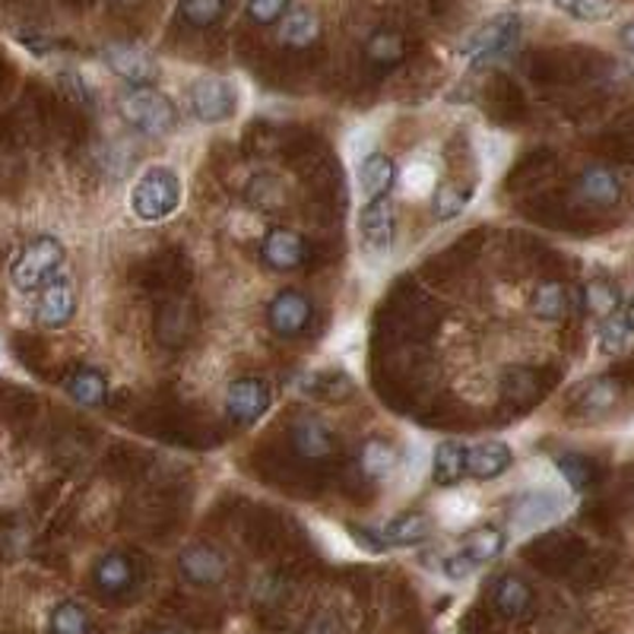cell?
Returning <instances> with one entry per match:
<instances>
[{"mask_svg":"<svg viewBox=\"0 0 634 634\" xmlns=\"http://www.w3.org/2000/svg\"><path fill=\"white\" fill-rule=\"evenodd\" d=\"M182 204V182L172 169L150 165L130 187V210L143 222L169 219Z\"/></svg>","mask_w":634,"mask_h":634,"instance_id":"cell-1","label":"cell"},{"mask_svg":"<svg viewBox=\"0 0 634 634\" xmlns=\"http://www.w3.org/2000/svg\"><path fill=\"white\" fill-rule=\"evenodd\" d=\"M64 264V244L55 235H35L32 242L20 247L13 267H10V279L20 292H38L51 276L61 273Z\"/></svg>","mask_w":634,"mask_h":634,"instance_id":"cell-2","label":"cell"},{"mask_svg":"<svg viewBox=\"0 0 634 634\" xmlns=\"http://www.w3.org/2000/svg\"><path fill=\"white\" fill-rule=\"evenodd\" d=\"M118 105H122L124 122L130 124V127H137V130L147 134V137H165V134L175 127V122H178L172 99L162 95V92L150 90V87L124 92Z\"/></svg>","mask_w":634,"mask_h":634,"instance_id":"cell-3","label":"cell"},{"mask_svg":"<svg viewBox=\"0 0 634 634\" xmlns=\"http://www.w3.org/2000/svg\"><path fill=\"white\" fill-rule=\"evenodd\" d=\"M520 38V16L514 13H502V16H492L485 26L473 32L463 45H460V55L470 64H488L505 58L517 45Z\"/></svg>","mask_w":634,"mask_h":634,"instance_id":"cell-4","label":"cell"},{"mask_svg":"<svg viewBox=\"0 0 634 634\" xmlns=\"http://www.w3.org/2000/svg\"><path fill=\"white\" fill-rule=\"evenodd\" d=\"M568 508V498L558 492V488H527L523 495L514 498L511 508V527L514 533H530V530H540L545 523L558 520Z\"/></svg>","mask_w":634,"mask_h":634,"instance_id":"cell-5","label":"cell"},{"mask_svg":"<svg viewBox=\"0 0 634 634\" xmlns=\"http://www.w3.org/2000/svg\"><path fill=\"white\" fill-rule=\"evenodd\" d=\"M239 108V95L222 77H200L191 87V112L204 124L229 122Z\"/></svg>","mask_w":634,"mask_h":634,"instance_id":"cell-6","label":"cell"},{"mask_svg":"<svg viewBox=\"0 0 634 634\" xmlns=\"http://www.w3.org/2000/svg\"><path fill=\"white\" fill-rule=\"evenodd\" d=\"M77 314V289L70 283L67 273L51 276L42 289H38V299H35V318L42 327H51V331H61L73 321Z\"/></svg>","mask_w":634,"mask_h":634,"instance_id":"cell-7","label":"cell"},{"mask_svg":"<svg viewBox=\"0 0 634 634\" xmlns=\"http://www.w3.org/2000/svg\"><path fill=\"white\" fill-rule=\"evenodd\" d=\"M359 232L368 254H384L391 251L393 232H396V212L388 197L368 200L359 212Z\"/></svg>","mask_w":634,"mask_h":634,"instance_id":"cell-8","label":"cell"},{"mask_svg":"<svg viewBox=\"0 0 634 634\" xmlns=\"http://www.w3.org/2000/svg\"><path fill=\"white\" fill-rule=\"evenodd\" d=\"M267 410H270V388L261 378H242L226 391V413L235 423H257Z\"/></svg>","mask_w":634,"mask_h":634,"instance_id":"cell-9","label":"cell"},{"mask_svg":"<svg viewBox=\"0 0 634 634\" xmlns=\"http://www.w3.org/2000/svg\"><path fill=\"white\" fill-rule=\"evenodd\" d=\"M431 533V520L425 514H400L388 523H381L378 530H362V540H378V549H391V545H416L428 540Z\"/></svg>","mask_w":634,"mask_h":634,"instance_id":"cell-10","label":"cell"},{"mask_svg":"<svg viewBox=\"0 0 634 634\" xmlns=\"http://www.w3.org/2000/svg\"><path fill=\"white\" fill-rule=\"evenodd\" d=\"M105 64H108L122 80L134 83V90H140V87H147V83L155 80V61H152L140 45H127V42L108 45V48H105Z\"/></svg>","mask_w":634,"mask_h":634,"instance_id":"cell-11","label":"cell"},{"mask_svg":"<svg viewBox=\"0 0 634 634\" xmlns=\"http://www.w3.org/2000/svg\"><path fill=\"white\" fill-rule=\"evenodd\" d=\"M178 568L182 574L191 580V584H197V587H216L226 572H229V565H226V558L212 549V545H187L182 552V558H178Z\"/></svg>","mask_w":634,"mask_h":634,"instance_id":"cell-12","label":"cell"},{"mask_svg":"<svg viewBox=\"0 0 634 634\" xmlns=\"http://www.w3.org/2000/svg\"><path fill=\"white\" fill-rule=\"evenodd\" d=\"M311 321V302L302 292H279L270 304V327L279 336H296L302 333Z\"/></svg>","mask_w":634,"mask_h":634,"instance_id":"cell-13","label":"cell"},{"mask_svg":"<svg viewBox=\"0 0 634 634\" xmlns=\"http://www.w3.org/2000/svg\"><path fill=\"white\" fill-rule=\"evenodd\" d=\"M514 466V453L505 441H483L466 451V473L476 480H498Z\"/></svg>","mask_w":634,"mask_h":634,"instance_id":"cell-14","label":"cell"},{"mask_svg":"<svg viewBox=\"0 0 634 634\" xmlns=\"http://www.w3.org/2000/svg\"><path fill=\"white\" fill-rule=\"evenodd\" d=\"M304 257V242L292 229H273L264 239V261L273 270H296Z\"/></svg>","mask_w":634,"mask_h":634,"instance_id":"cell-15","label":"cell"},{"mask_svg":"<svg viewBox=\"0 0 634 634\" xmlns=\"http://www.w3.org/2000/svg\"><path fill=\"white\" fill-rule=\"evenodd\" d=\"M492 603H495V609H498L505 619H523V615L530 612V606H533V590H530V584H527L523 577L505 574V577H498V584H495Z\"/></svg>","mask_w":634,"mask_h":634,"instance_id":"cell-16","label":"cell"},{"mask_svg":"<svg viewBox=\"0 0 634 634\" xmlns=\"http://www.w3.org/2000/svg\"><path fill=\"white\" fill-rule=\"evenodd\" d=\"M577 194H580V200L584 204H593V207H612L619 197H622V184L619 178L603 169V165H593V169H587L584 175H580V182H577Z\"/></svg>","mask_w":634,"mask_h":634,"instance_id":"cell-17","label":"cell"},{"mask_svg":"<svg viewBox=\"0 0 634 634\" xmlns=\"http://www.w3.org/2000/svg\"><path fill=\"white\" fill-rule=\"evenodd\" d=\"M292 441H296V451L308 460H324L333 453V431L314 416H304L296 423Z\"/></svg>","mask_w":634,"mask_h":634,"instance_id":"cell-18","label":"cell"},{"mask_svg":"<svg viewBox=\"0 0 634 634\" xmlns=\"http://www.w3.org/2000/svg\"><path fill=\"white\" fill-rule=\"evenodd\" d=\"M393 175H396V169H393V162L388 155L371 152L368 159H362V162H359V191H362L365 204H368V200H378V197H388Z\"/></svg>","mask_w":634,"mask_h":634,"instance_id":"cell-19","label":"cell"},{"mask_svg":"<svg viewBox=\"0 0 634 634\" xmlns=\"http://www.w3.org/2000/svg\"><path fill=\"white\" fill-rule=\"evenodd\" d=\"M431 476L438 485H457L466 476V448L460 441H445L431 453Z\"/></svg>","mask_w":634,"mask_h":634,"instance_id":"cell-20","label":"cell"},{"mask_svg":"<svg viewBox=\"0 0 634 634\" xmlns=\"http://www.w3.org/2000/svg\"><path fill=\"white\" fill-rule=\"evenodd\" d=\"M92 580L105 597H118L134 584V568L124 555H105V558H99Z\"/></svg>","mask_w":634,"mask_h":634,"instance_id":"cell-21","label":"cell"},{"mask_svg":"<svg viewBox=\"0 0 634 634\" xmlns=\"http://www.w3.org/2000/svg\"><path fill=\"white\" fill-rule=\"evenodd\" d=\"M318 35H321V23L308 10H292L279 23V42L289 48H308L311 42H318Z\"/></svg>","mask_w":634,"mask_h":634,"instance_id":"cell-22","label":"cell"},{"mask_svg":"<svg viewBox=\"0 0 634 634\" xmlns=\"http://www.w3.org/2000/svg\"><path fill=\"white\" fill-rule=\"evenodd\" d=\"M48 634H92V619L87 606L64 600L48 615Z\"/></svg>","mask_w":634,"mask_h":634,"instance_id":"cell-23","label":"cell"},{"mask_svg":"<svg viewBox=\"0 0 634 634\" xmlns=\"http://www.w3.org/2000/svg\"><path fill=\"white\" fill-rule=\"evenodd\" d=\"M67 393H70V400H77L80 406H102V403H105V393H108V384H105V378H102L95 368H80V371L67 381Z\"/></svg>","mask_w":634,"mask_h":634,"instance_id":"cell-24","label":"cell"},{"mask_svg":"<svg viewBox=\"0 0 634 634\" xmlns=\"http://www.w3.org/2000/svg\"><path fill=\"white\" fill-rule=\"evenodd\" d=\"M502 549H505V533H502V530H495V527H485V530L470 533L460 552H463V555H466L476 568H480V565H485V562L498 558V555H502Z\"/></svg>","mask_w":634,"mask_h":634,"instance_id":"cell-25","label":"cell"},{"mask_svg":"<svg viewBox=\"0 0 634 634\" xmlns=\"http://www.w3.org/2000/svg\"><path fill=\"white\" fill-rule=\"evenodd\" d=\"M393 466H396V451H393L388 441L371 438L362 448L365 476H371V480H388L393 473Z\"/></svg>","mask_w":634,"mask_h":634,"instance_id":"cell-26","label":"cell"},{"mask_svg":"<svg viewBox=\"0 0 634 634\" xmlns=\"http://www.w3.org/2000/svg\"><path fill=\"white\" fill-rule=\"evenodd\" d=\"M555 7L580 23H603L615 13V0H555Z\"/></svg>","mask_w":634,"mask_h":634,"instance_id":"cell-27","label":"cell"},{"mask_svg":"<svg viewBox=\"0 0 634 634\" xmlns=\"http://www.w3.org/2000/svg\"><path fill=\"white\" fill-rule=\"evenodd\" d=\"M403 194L406 197H423L428 191H435L438 187V175H435V165L431 162H425V159H413L406 169H403Z\"/></svg>","mask_w":634,"mask_h":634,"instance_id":"cell-28","label":"cell"},{"mask_svg":"<svg viewBox=\"0 0 634 634\" xmlns=\"http://www.w3.org/2000/svg\"><path fill=\"white\" fill-rule=\"evenodd\" d=\"M565 308H568V292H565L562 283H543V286L533 292V311H537L540 318H545V321L562 318Z\"/></svg>","mask_w":634,"mask_h":634,"instance_id":"cell-29","label":"cell"},{"mask_svg":"<svg viewBox=\"0 0 634 634\" xmlns=\"http://www.w3.org/2000/svg\"><path fill=\"white\" fill-rule=\"evenodd\" d=\"M615 400H619V384L612 378H597L593 384H587V391L580 396V406L587 413H606L615 406Z\"/></svg>","mask_w":634,"mask_h":634,"instance_id":"cell-30","label":"cell"},{"mask_svg":"<svg viewBox=\"0 0 634 634\" xmlns=\"http://www.w3.org/2000/svg\"><path fill=\"white\" fill-rule=\"evenodd\" d=\"M222 13H226V0H184L182 3V16L197 30L219 23Z\"/></svg>","mask_w":634,"mask_h":634,"instance_id":"cell-31","label":"cell"},{"mask_svg":"<svg viewBox=\"0 0 634 634\" xmlns=\"http://www.w3.org/2000/svg\"><path fill=\"white\" fill-rule=\"evenodd\" d=\"M368 58L378 64H396L403 58V38L396 32H374L365 45Z\"/></svg>","mask_w":634,"mask_h":634,"instance_id":"cell-32","label":"cell"},{"mask_svg":"<svg viewBox=\"0 0 634 634\" xmlns=\"http://www.w3.org/2000/svg\"><path fill=\"white\" fill-rule=\"evenodd\" d=\"M584 302H587V311L600 318H612V311L619 308V289L612 283H590L584 289Z\"/></svg>","mask_w":634,"mask_h":634,"instance_id":"cell-33","label":"cell"},{"mask_svg":"<svg viewBox=\"0 0 634 634\" xmlns=\"http://www.w3.org/2000/svg\"><path fill=\"white\" fill-rule=\"evenodd\" d=\"M466 210V194L457 184H441L435 187V219L448 222L453 216Z\"/></svg>","mask_w":634,"mask_h":634,"instance_id":"cell-34","label":"cell"},{"mask_svg":"<svg viewBox=\"0 0 634 634\" xmlns=\"http://www.w3.org/2000/svg\"><path fill=\"white\" fill-rule=\"evenodd\" d=\"M308 393L314 396H327V400H339V396H349L353 393V381L336 374V371H327V374H311L308 378Z\"/></svg>","mask_w":634,"mask_h":634,"instance_id":"cell-35","label":"cell"},{"mask_svg":"<svg viewBox=\"0 0 634 634\" xmlns=\"http://www.w3.org/2000/svg\"><path fill=\"white\" fill-rule=\"evenodd\" d=\"M558 473H562V480L572 485L574 492H584L587 483H590V463L584 457H577V453H565L558 460Z\"/></svg>","mask_w":634,"mask_h":634,"instance_id":"cell-36","label":"cell"},{"mask_svg":"<svg viewBox=\"0 0 634 634\" xmlns=\"http://www.w3.org/2000/svg\"><path fill=\"white\" fill-rule=\"evenodd\" d=\"M473 517H476V505H473L470 498H463V495H453V498L441 502V520H445L448 527H463V523H470Z\"/></svg>","mask_w":634,"mask_h":634,"instance_id":"cell-37","label":"cell"},{"mask_svg":"<svg viewBox=\"0 0 634 634\" xmlns=\"http://www.w3.org/2000/svg\"><path fill=\"white\" fill-rule=\"evenodd\" d=\"M629 327H625V321L622 318H606V324L600 327V349L603 353H622L625 349V343H629Z\"/></svg>","mask_w":634,"mask_h":634,"instance_id":"cell-38","label":"cell"},{"mask_svg":"<svg viewBox=\"0 0 634 634\" xmlns=\"http://www.w3.org/2000/svg\"><path fill=\"white\" fill-rule=\"evenodd\" d=\"M289 0H247V16L261 26H270L276 20H283Z\"/></svg>","mask_w":634,"mask_h":634,"instance_id":"cell-39","label":"cell"},{"mask_svg":"<svg viewBox=\"0 0 634 634\" xmlns=\"http://www.w3.org/2000/svg\"><path fill=\"white\" fill-rule=\"evenodd\" d=\"M473 572H476V565H473L463 552H457L451 558H445V574H448L451 580H463V577H470Z\"/></svg>","mask_w":634,"mask_h":634,"instance_id":"cell-40","label":"cell"},{"mask_svg":"<svg viewBox=\"0 0 634 634\" xmlns=\"http://www.w3.org/2000/svg\"><path fill=\"white\" fill-rule=\"evenodd\" d=\"M304 634H343V625H339V619H336V615H331V612H321V615H314V619L308 622Z\"/></svg>","mask_w":634,"mask_h":634,"instance_id":"cell-41","label":"cell"},{"mask_svg":"<svg viewBox=\"0 0 634 634\" xmlns=\"http://www.w3.org/2000/svg\"><path fill=\"white\" fill-rule=\"evenodd\" d=\"M622 45H625V48L634 55V23H629V26L622 30Z\"/></svg>","mask_w":634,"mask_h":634,"instance_id":"cell-42","label":"cell"},{"mask_svg":"<svg viewBox=\"0 0 634 634\" xmlns=\"http://www.w3.org/2000/svg\"><path fill=\"white\" fill-rule=\"evenodd\" d=\"M622 321H625V327L634 333V302L625 308V314H622Z\"/></svg>","mask_w":634,"mask_h":634,"instance_id":"cell-43","label":"cell"},{"mask_svg":"<svg viewBox=\"0 0 634 634\" xmlns=\"http://www.w3.org/2000/svg\"><path fill=\"white\" fill-rule=\"evenodd\" d=\"M152 634H184V632H178V629H159V632Z\"/></svg>","mask_w":634,"mask_h":634,"instance_id":"cell-44","label":"cell"}]
</instances>
